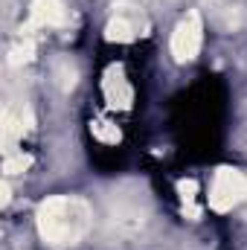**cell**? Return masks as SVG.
<instances>
[{
    "label": "cell",
    "instance_id": "cell-1",
    "mask_svg": "<svg viewBox=\"0 0 247 250\" xmlns=\"http://www.w3.org/2000/svg\"><path fill=\"white\" fill-rule=\"evenodd\" d=\"M35 224L44 245L56 250L73 248L90 227V207L84 198H76V195H53L41 201L35 212Z\"/></svg>",
    "mask_w": 247,
    "mask_h": 250
},
{
    "label": "cell",
    "instance_id": "cell-2",
    "mask_svg": "<svg viewBox=\"0 0 247 250\" xmlns=\"http://www.w3.org/2000/svg\"><path fill=\"white\" fill-rule=\"evenodd\" d=\"M125 189L128 187H120L111 195V221L125 233H137L148 221V198L137 184H134V192H125Z\"/></svg>",
    "mask_w": 247,
    "mask_h": 250
},
{
    "label": "cell",
    "instance_id": "cell-3",
    "mask_svg": "<svg viewBox=\"0 0 247 250\" xmlns=\"http://www.w3.org/2000/svg\"><path fill=\"white\" fill-rule=\"evenodd\" d=\"M245 201H247V178L239 169L221 166L212 178V187H209V207L215 212H230L233 207H239Z\"/></svg>",
    "mask_w": 247,
    "mask_h": 250
},
{
    "label": "cell",
    "instance_id": "cell-4",
    "mask_svg": "<svg viewBox=\"0 0 247 250\" xmlns=\"http://www.w3.org/2000/svg\"><path fill=\"white\" fill-rule=\"evenodd\" d=\"M204 41V23H201V12H189L184 21L175 26L172 32V56L175 62H192L201 50Z\"/></svg>",
    "mask_w": 247,
    "mask_h": 250
},
{
    "label": "cell",
    "instance_id": "cell-5",
    "mask_svg": "<svg viewBox=\"0 0 247 250\" xmlns=\"http://www.w3.org/2000/svg\"><path fill=\"white\" fill-rule=\"evenodd\" d=\"M67 23V6L64 0H32L29 6V26L56 29Z\"/></svg>",
    "mask_w": 247,
    "mask_h": 250
},
{
    "label": "cell",
    "instance_id": "cell-6",
    "mask_svg": "<svg viewBox=\"0 0 247 250\" xmlns=\"http://www.w3.org/2000/svg\"><path fill=\"white\" fill-rule=\"evenodd\" d=\"M102 87H105V99H108L111 108H120V111L131 108L134 90H131V84H128V79H125L123 67H108Z\"/></svg>",
    "mask_w": 247,
    "mask_h": 250
},
{
    "label": "cell",
    "instance_id": "cell-7",
    "mask_svg": "<svg viewBox=\"0 0 247 250\" xmlns=\"http://www.w3.org/2000/svg\"><path fill=\"white\" fill-rule=\"evenodd\" d=\"M53 79H56V84L67 93V90H73L76 82H79V67L70 62L67 56H59V59L53 62Z\"/></svg>",
    "mask_w": 247,
    "mask_h": 250
},
{
    "label": "cell",
    "instance_id": "cell-8",
    "mask_svg": "<svg viewBox=\"0 0 247 250\" xmlns=\"http://www.w3.org/2000/svg\"><path fill=\"white\" fill-rule=\"evenodd\" d=\"M134 35H137V26H134L128 18H123V15L111 18V21H108V26H105V38H108V41L128 44V41H134Z\"/></svg>",
    "mask_w": 247,
    "mask_h": 250
},
{
    "label": "cell",
    "instance_id": "cell-9",
    "mask_svg": "<svg viewBox=\"0 0 247 250\" xmlns=\"http://www.w3.org/2000/svg\"><path fill=\"white\" fill-rule=\"evenodd\" d=\"M90 131H93V137L96 140H102V143H120V128L114 123H108V120H93L90 123Z\"/></svg>",
    "mask_w": 247,
    "mask_h": 250
},
{
    "label": "cell",
    "instance_id": "cell-10",
    "mask_svg": "<svg viewBox=\"0 0 247 250\" xmlns=\"http://www.w3.org/2000/svg\"><path fill=\"white\" fill-rule=\"evenodd\" d=\"M181 198H184V207H189V215H198L195 209V192H198V184L195 181H181Z\"/></svg>",
    "mask_w": 247,
    "mask_h": 250
},
{
    "label": "cell",
    "instance_id": "cell-11",
    "mask_svg": "<svg viewBox=\"0 0 247 250\" xmlns=\"http://www.w3.org/2000/svg\"><path fill=\"white\" fill-rule=\"evenodd\" d=\"M32 56H35V44L32 41H23V44L12 47V64H26L32 62Z\"/></svg>",
    "mask_w": 247,
    "mask_h": 250
},
{
    "label": "cell",
    "instance_id": "cell-12",
    "mask_svg": "<svg viewBox=\"0 0 247 250\" xmlns=\"http://www.w3.org/2000/svg\"><path fill=\"white\" fill-rule=\"evenodd\" d=\"M26 166H29V157H26V154H9L3 169H6V175H21Z\"/></svg>",
    "mask_w": 247,
    "mask_h": 250
},
{
    "label": "cell",
    "instance_id": "cell-13",
    "mask_svg": "<svg viewBox=\"0 0 247 250\" xmlns=\"http://www.w3.org/2000/svg\"><path fill=\"white\" fill-rule=\"evenodd\" d=\"M9 198H12V195H9V181H3V198H0V204L6 207V204H9Z\"/></svg>",
    "mask_w": 247,
    "mask_h": 250
}]
</instances>
